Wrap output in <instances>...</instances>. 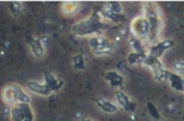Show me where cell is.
Masks as SVG:
<instances>
[{
    "label": "cell",
    "mask_w": 184,
    "mask_h": 121,
    "mask_svg": "<svg viewBox=\"0 0 184 121\" xmlns=\"http://www.w3.org/2000/svg\"><path fill=\"white\" fill-rule=\"evenodd\" d=\"M102 14L94 12L88 18L80 20L74 23L71 27V33L77 37L96 36L99 35L103 31L107 30L109 25L102 19Z\"/></svg>",
    "instance_id": "obj_1"
},
{
    "label": "cell",
    "mask_w": 184,
    "mask_h": 121,
    "mask_svg": "<svg viewBox=\"0 0 184 121\" xmlns=\"http://www.w3.org/2000/svg\"><path fill=\"white\" fill-rule=\"evenodd\" d=\"M144 16L150 26L149 41L153 42L158 37L163 27V15L159 6L155 1H144L143 3Z\"/></svg>",
    "instance_id": "obj_2"
},
{
    "label": "cell",
    "mask_w": 184,
    "mask_h": 121,
    "mask_svg": "<svg viewBox=\"0 0 184 121\" xmlns=\"http://www.w3.org/2000/svg\"><path fill=\"white\" fill-rule=\"evenodd\" d=\"M3 99L8 104L16 103H30V96L24 92V90L18 84L7 85L3 90Z\"/></svg>",
    "instance_id": "obj_3"
},
{
    "label": "cell",
    "mask_w": 184,
    "mask_h": 121,
    "mask_svg": "<svg viewBox=\"0 0 184 121\" xmlns=\"http://www.w3.org/2000/svg\"><path fill=\"white\" fill-rule=\"evenodd\" d=\"M88 45L91 49L92 53L96 56L107 55L114 49L113 42L107 38L101 35L92 36L88 40Z\"/></svg>",
    "instance_id": "obj_4"
},
{
    "label": "cell",
    "mask_w": 184,
    "mask_h": 121,
    "mask_svg": "<svg viewBox=\"0 0 184 121\" xmlns=\"http://www.w3.org/2000/svg\"><path fill=\"white\" fill-rule=\"evenodd\" d=\"M12 121H35V114L30 103H16L10 111Z\"/></svg>",
    "instance_id": "obj_5"
},
{
    "label": "cell",
    "mask_w": 184,
    "mask_h": 121,
    "mask_svg": "<svg viewBox=\"0 0 184 121\" xmlns=\"http://www.w3.org/2000/svg\"><path fill=\"white\" fill-rule=\"evenodd\" d=\"M130 27L134 37L141 41L148 40L150 34V26L144 15H140L133 19Z\"/></svg>",
    "instance_id": "obj_6"
},
{
    "label": "cell",
    "mask_w": 184,
    "mask_h": 121,
    "mask_svg": "<svg viewBox=\"0 0 184 121\" xmlns=\"http://www.w3.org/2000/svg\"><path fill=\"white\" fill-rule=\"evenodd\" d=\"M174 45V41L171 40H164L159 42H156L155 44H152L148 50V54H150L151 56L155 57L156 58H160L163 54L164 53V51H166L167 49H171V47H173Z\"/></svg>",
    "instance_id": "obj_7"
},
{
    "label": "cell",
    "mask_w": 184,
    "mask_h": 121,
    "mask_svg": "<svg viewBox=\"0 0 184 121\" xmlns=\"http://www.w3.org/2000/svg\"><path fill=\"white\" fill-rule=\"evenodd\" d=\"M43 78H44V84L48 88V90L52 93L58 91L63 86L64 82L57 78L53 74H52L49 71H44L43 72Z\"/></svg>",
    "instance_id": "obj_8"
},
{
    "label": "cell",
    "mask_w": 184,
    "mask_h": 121,
    "mask_svg": "<svg viewBox=\"0 0 184 121\" xmlns=\"http://www.w3.org/2000/svg\"><path fill=\"white\" fill-rule=\"evenodd\" d=\"M116 98L118 105L127 112H134L136 109V103L134 102L123 91H117Z\"/></svg>",
    "instance_id": "obj_9"
},
{
    "label": "cell",
    "mask_w": 184,
    "mask_h": 121,
    "mask_svg": "<svg viewBox=\"0 0 184 121\" xmlns=\"http://www.w3.org/2000/svg\"><path fill=\"white\" fill-rule=\"evenodd\" d=\"M26 41L31 49L32 54L36 58H40L44 55V48L40 38H35L32 35H28L26 37Z\"/></svg>",
    "instance_id": "obj_10"
},
{
    "label": "cell",
    "mask_w": 184,
    "mask_h": 121,
    "mask_svg": "<svg viewBox=\"0 0 184 121\" xmlns=\"http://www.w3.org/2000/svg\"><path fill=\"white\" fill-rule=\"evenodd\" d=\"M104 79L113 88H122L125 83V78L117 71L109 70L104 74Z\"/></svg>",
    "instance_id": "obj_11"
},
{
    "label": "cell",
    "mask_w": 184,
    "mask_h": 121,
    "mask_svg": "<svg viewBox=\"0 0 184 121\" xmlns=\"http://www.w3.org/2000/svg\"><path fill=\"white\" fill-rule=\"evenodd\" d=\"M26 87L28 88L29 91L33 92L38 95L42 96H49L52 94V93L48 90V88L45 86L44 83H40L35 81H28L26 83Z\"/></svg>",
    "instance_id": "obj_12"
},
{
    "label": "cell",
    "mask_w": 184,
    "mask_h": 121,
    "mask_svg": "<svg viewBox=\"0 0 184 121\" xmlns=\"http://www.w3.org/2000/svg\"><path fill=\"white\" fill-rule=\"evenodd\" d=\"M93 101L104 113L113 114L117 111V106L104 98H94Z\"/></svg>",
    "instance_id": "obj_13"
},
{
    "label": "cell",
    "mask_w": 184,
    "mask_h": 121,
    "mask_svg": "<svg viewBox=\"0 0 184 121\" xmlns=\"http://www.w3.org/2000/svg\"><path fill=\"white\" fill-rule=\"evenodd\" d=\"M167 81H169L170 85L172 89H174L177 92L184 93V79L181 75L170 72Z\"/></svg>",
    "instance_id": "obj_14"
},
{
    "label": "cell",
    "mask_w": 184,
    "mask_h": 121,
    "mask_svg": "<svg viewBox=\"0 0 184 121\" xmlns=\"http://www.w3.org/2000/svg\"><path fill=\"white\" fill-rule=\"evenodd\" d=\"M143 65L148 67L152 70V74L163 68V63L161 62L160 58H156V57H155L151 56V55L148 54V53H147L146 56H145V58H144V64H143Z\"/></svg>",
    "instance_id": "obj_15"
},
{
    "label": "cell",
    "mask_w": 184,
    "mask_h": 121,
    "mask_svg": "<svg viewBox=\"0 0 184 121\" xmlns=\"http://www.w3.org/2000/svg\"><path fill=\"white\" fill-rule=\"evenodd\" d=\"M146 53H138V52H130L127 56V63L129 65H143Z\"/></svg>",
    "instance_id": "obj_16"
},
{
    "label": "cell",
    "mask_w": 184,
    "mask_h": 121,
    "mask_svg": "<svg viewBox=\"0 0 184 121\" xmlns=\"http://www.w3.org/2000/svg\"><path fill=\"white\" fill-rule=\"evenodd\" d=\"M101 14L104 18L107 19L111 22H122L126 20V17H125V15H123V14H116V13H113V12L107 10V8H105L101 12Z\"/></svg>",
    "instance_id": "obj_17"
},
{
    "label": "cell",
    "mask_w": 184,
    "mask_h": 121,
    "mask_svg": "<svg viewBox=\"0 0 184 121\" xmlns=\"http://www.w3.org/2000/svg\"><path fill=\"white\" fill-rule=\"evenodd\" d=\"M72 63L73 67L77 70H85L86 69V61L82 54H77L72 57Z\"/></svg>",
    "instance_id": "obj_18"
},
{
    "label": "cell",
    "mask_w": 184,
    "mask_h": 121,
    "mask_svg": "<svg viewBox=\"0 0 184 121\" xmlns=\"http://www.w3.org/2000/svg\"><path fill=\"white\" fill-rule=\"evenodd\" d=\"M78 9V4L74 1H66L63 4L61 7V11L65 14H73Z\"/></svg>",
    "instance_id": "obj_19"
},
{
    "label": "cell",
    "mask_w": 184,
    "mask_h": 121,
    "mask_svg": "<svg viewBox=\"0 0 184 121\" xmlns=\"http://www.w3.org/2000/svg\"><path fill=\"white\" fill-rule=\"evenodd\" d=\"M105 8H107V10H109L113 13H116V14H122V11H123V7L118 1L107 2Z\"/></svg>",
    "instance_id": "obj_20"
},
{
    "label": "cell",
    "mask_w": 184,
    "mask_h": 121,
    "mask_svg": "<svg viewBox=\"0 0 184 121\" xmlns=\"http://www.w3.org/2000/svg\"><path fill=\"white\" fill-rule=\"evenodd\" d=\"M8 9H9L10 13L12 14V15H13L14 17H17V16L20 14L21 10H22L21 3H20V2H17V1L9 2V4H8Z\"/></svg>",
    "instance_id": "obj_21"
},
{
    "label": "cell",
    "mask_w": 184,
    "mask_h": 121,
    "mask_svg": "<svg viewBox=\"0 0 184 121\" xmlns=\"http://www.w3.org/2000/svg\"><path fill=\"white\" fill-rule=\"evenodd\" d=\"M147 109H148V112L150 113V115L155 118V119H160L161 117V115H160V112L158 110V109L153 105V103L152 102H147Z\"/></svg>",
    "instance_id": "obj_22"
},
{
    "label": "cell",
    "mask_w": 184,
    "mask_h": 121,
    "mask_svg": "<svg viewBox=\"0 0 184 121\" xmlns=\"http://www.w3.org/2000/svg\"><path fill=\"white\" fill-rule=\"evenodd\" d=\"M174 68L178 71H181V70H184V62H180V63H176L174 65Z\"/></svg>",
    "instance_id": "obj_23"
},
{
    "label": "cell",
    "mask_w": 184,
    "mask_h": 121,
    "mask_svg": "<svg viewBox=\"0 0 184 121\" xmlns=\"http://www.w3.org/2000/svg\"><path fill=\"white\" fill-rule=\"evenodd\" d=\"M80 121H93V120L90 119V118H83V119L80 120Z\"/></svg>",
    "instance_id": "obj_24"
}]
</instances>
